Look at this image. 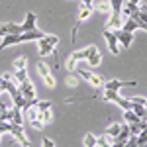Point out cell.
<instances>
[{
    "label": "cell",
    "instance_id": "6da1fadb",
    "mask_svg": "<svg viewBox=\"0 0 147 147\" xmlns=\"http://www.w3.org/2000/svg\"><path fill=\"white\" fill-rule=\"evenodd\" d=\"M37 41H39V43H37L39 55L45 57V55H49V53H55V47H57V43H59V37L53 35V34H49V35L45 34L41 39H37Z\"/></svg>",
    "mask_w": 147,
    "mask_h": 147
},
{
    "label": "cell",
    "instance_id": "7a4b0ae2",
    "mask_svg": "<svg viewBox=\"0 0 147 147\" xmlns=\"http://www.w3.org/2000/svg\"><path fill=\"white\" fill-rule=\"evenodd\" d=\"M104 100L114 102V104H118V106H120V108H124V110H131V108H134L131 100H127V98H122L118 92H114V90H104Z\"/></svg>",
    "mask_w": 147,
    "mask_h": 147
},
{
    "label": "cell",
    "instance_id": "3957f363",
    "mask_svg": "<svg viewBox=\"0 0 147 147\" xmlns=\"http://www.w3.org/2000/svg\"><path fill=\"white\" fill-rule=\"evenodd\" d=\"M86 57H88V47H84V49H79V51H73L67 59V69L73 73V71H77V63L79 61H86Z\"/></svg>",
    "mask_w": 147,
    "mask_h": 147
},
{
    "label": "cell",
    "instance_id": "277c9868",
    "mask_svg": "<svg viewBox=\"0 0 147 147\" xmlns=\"http://www.w3.org/2000/svg\"><path fill=\"white\" fill-rule=\"evenodd\" d=\"M0 92H8L10 98L18 92V86L14 84V77H12L10 73H4V75L0 77Z\"/></svg>",
    "mask_w": 147,
    "mask_h": 147
},
{
    "label": "cell",
    "instance_id": "5b68a950",
    "mask_svg": "<svg viewBox=\"0 0 147 147\" xmlns=\"http://www.w3.org/2000/svg\"><path fill=\"white\" fill-rule=\"evenodd\" d=\"M10 134L16 137V141H18L20 145H24V147L30 145V139H28V136H26L24 124H10Z\"/></svg>",
    "mask_w": 147,
    "mask_h": 147
},
{
    "label": "cell",
    "instance_id": "8992f818",
    "mask_svg": "<svg viewBox=\"0 0 147 147\" xmlns=\"http://www.w3.org/2000/svg\"><path fill=\"white\" fill-rule=\"evenodd\" d=\"M79 77H82V79L86 80L90 86H94V88H100L102 84H104V79H102L100 75H94V73L86 71V69H79Z\"/></svg>",
    "mask_w": 147,
    "mask_h": 147
},
{
    "label": "cell",
    "instance_id": "52a82bcc",
    "mask_svg": "<svg viewBox=\"0 0 147 147\" xmlns=\"http://www.w3.org/2000/svg\"><path fill=\"white\" fill-rule=\"evenodd\" d=\"M104 90H114L118 92L122 86H136V80H118V79H110V80H104Z\"/></svg>",
    "mask_w": 147,
    "mask_h": 147
},
{
    "label": "cell",
    "instance_id": "ba28073f",
    "mask_svg": "<svg viewBox=\"0 0 147 147\" xmlns=\"http://www.w3.org/2000/svg\"><path fill=\"white\" fill-rule=\"evenodd\" d=\"M102 34H104V39H106V43H108L110 53H112V55H118V53H120V43H118V37L114 34V30H104Z\"/></svg>",
    "mask_w": 147,
    "mask_h": 147
},
{
    "label": "cell",
    "instance_id": "9c48e42d",
    "mask_svg": "<svg viewBox=\"0 0 147 147\" xmlns=\"http://www.w3.org/2000/svg\"><path fill=\"white\" fill-rule=\"evenodd\" d=\"M86 63H88L90 67H96V65H100V63H102V55H100V51H98V47H96V45H88V57H86Z\"/></svg>",
    "mask_w": 147,
    "mask_h": 147
},
{
    "label": "cell",
    "instance_id": "30bf717a",
    "mask_svg": "<svg viewBox=\"0 0 147 147\" xmlns=\"http://www.w3.org/2000/svg\"><path fill=\"white\" fill-rule=\"evenodd\" d=\"M114 34L118 37V43L122 47H129L134 41V34L131 32H124V30H114Z\"/></svg>",
    "mask_w": 147,
    "mask_h": 147
},
{
    "label": "cell",
    "instance_id": "8fae6325",
    "mask_svg": "<svg viewBox=\"0 0 147 147\" xmlns=\"http://www.w3.org/2000/svg\"><path fill=\"white\" fill-rule=\"evenodd\" d=\"M18 90L24 94L26 100H35V86L30 82V80H26V82H22V84H18Z\"/></svg>",
    "mask_w": 147,
    "mask_h": 147
},
{
    "label": "cell",
    "instance_id": "7c38bea8",
    "mask_svg": "<svg viewBox=\"0 0 147 147\" xmlns=\"http://www.w3.org/2000/svg\"><path fill=\"white\" fill-rule=\"evenodd\" d=\"M122 26H124V16H114L112 14L104 26V30H122Z\"/></svg>",
    "mask_w": 147,
    "mask_h": 147
},
{
    "label": "cell",
    "instance_id": "4fadbf2b",
    "mask_svg": "<svg viewBox=\"0 0 147 147\" xmlns=\"http://www.w3.org/2000/svg\"><path fill=\"white\" fill-rule=\"evenodd\" d=\"M35 20H37V16H35L34 12H26V20H24V24H22V30L24 32L37 30V28H35Z\"/></svg>",
    "mask_w": 147,
    "mask_h": 147
},
{
    "label": "cell",
    "instance_id": "5bb4252c",
    "mask_svg": "<svg viewBox=\"0 0 147 147\" xmlns=\"http://www.w3.org/2000/svg\"><path fill=\"white\" fill-rule=\"evenodd\" d=\"M110 2L108 0H94L92 4V12H100V14H110Z\"/></svg>",
    "mask_w": 147,
    "mask_h": 147
},
{
    "label": "cell",
    "instance_id": "9a60e30c",
    "mask_svg": "<svg viewBox=\"0 0 147 147\" xmlns=\"http://www.w3.org/2000/svg\"><path fill=\"white\" fill-rule=\"evenodd\" d=\"M129 139V124H122V129H120V134L114 137V141H118V143H125Z\"/></svg>",
    "mask_w": 147,
    "mask_h": 147
},
{
    "label": "cell",
    "instance_id": "2e32d148",
    "mask_svg": "<svg viewBox=\"0 0 147 147\" xmlns=\"http://www.w3.org/2000/svg\"><path fill=\"white\" fill-rule=\"evenodd\" d=\"M10 122L12 124H24V118H22V110L20 108H10Z\"/></svg>",
    "mask_w": 147,
    "mask_h": 147
},
{
    "label": "cell",
    "instance_id": "e0dca14e",
    "mask_svg": "<svg viewBox=\"0 0 147 147\" xmlns=\"http://www.w3.org/2000/svg\"><path fill=\"white\" fill-rule=\"evenodd\" d=\"M137 28H139V24H137L134 18H125L124 26H122V30H124V32H131V34H134V30H137Z\"/></svg>",
    "mask_w": 147,
    "mask_h": 147
},
{
    "label": "cell",
    "instance_id": "ac0fdd59",
    "mask_svg": "<svg viewBox=\"0 0 147 147\" xmlns=\"http://www.w3.org/2000/svg\"><path fill=\"white\" fill-rule=\"evenodd\" d=\"M110 2V8H112L114 16H122V6H124V0H108Z\"/></svg>",
    "mask_w": 147,
    "mask_h": 147
},
{
    "label": "cell",
    "instance_id": "d6986e66",
    "mask_svg": "<svg viewBox=\"0 0 147 147\" xmlns=\"http://www.w3.org/2000/svg\"><path fill=\"white\" fill-rule=\"evenodd\" d=\"M114 143V139L108 134H104V136H100V137H96V147H110Z\"/></svg>",
    "mask_w": 147,
    "mask_h": 147
},
{
    "label": "cell",
    "instance_id": "ffe728a7",
    "mask_svg": "<svg viewBox=\"0 0 147 147\" xmlns=\"http://www.w3.org/2000/svg\"><path fill=\"white\" fill-rule=\"evenodd\" d=\"M124 120H125V124H137V122H141L134 110H124Z\"/></svg>",
    "mask_w": 147,
    "mask_h": 147
},
{
    "label": "cell",
    "instance_id": "44dd1931",
    "mask_svg": "<svg viewBox=\"0 0 147 147\" xmlns=\"http://www.w3.org/2000/svg\"><path fill=\"white\" fill-rule=\"evenodd\" d=\"M120 129H122V124H118V122H114V124H110L108 125V127H106V131H104V134H108V136L112 137H116L118 136V134H120Z\"/></svg>",
    "mask_w": 147,
    "mask_h": 147
},
{
    "label": "cell",
    "instance_id": "7402d4cb",
    "mask_svg": "<svg viewBox=\"0 0 147 147\" xmlns=\"http://www.w3.org/2000/svg\"><path fill=\"white\" fill-rule=\"evenodd\" d=\"M24 114H26V118L30 120V122H34V120H37L39 118V110L35 108V106H32V108H28V110H22Z\"/></svg>",
    "mask_w": 147,
    "mask_h": 147
},
{
    "label": "cell",
    "instance_id": "603a6c76",
    "mask_svg": "<svg viewBox=\"0 0 147 147\" xmlns=\"http://www.w3.org/2000/svg\"><path fill=\"white\" fill-rule=\"evenodd\" d=\"M14 69L16 71H22V69H28V59L26 57H18V59H14Z\"/></svg>",
    "mask_w": 147,
    "mask_h": 147
},
{
    "label": "cell",
    "instance_id": "cb8c5ba5",
    "mask_svg": "<svg viewBox=\"0 0 147 147\" xmlns=\"http://www.w3.org/2000/svg\"><path fill=\"white\" fill-rule=\"evenodd\" d=\"M39 118H41V122H43V124H51V122H53V112H51V108H49V110H43V112H39Z\"/></svg>",
    "mask_w": 147,
    "mask_h": 147
},
{
    "label": "cell",
    "instance_id": "d4e9b609",
    "mask_svg": "<svg viewBox=\"0 0 147 147\" xmlns=\"http://www.w3.org/2000/svg\"><path fill=\"white\" fill-rule=\"evenodd\" d=\"M131 110L137 114V118H139V120H145V118H147V106H137V104H134V108H131Z\"/></svg>",
    "mask_w": 147,
    "mask_h": 147
},
{
    "label": "cell",
    "instance_id": "484cf974",
    "mask_svg": "<svg viewBox=\"0 0 147 147\" xmlns=\"http://www.w3.org/2000/svg\"><path fill=\"white\" fill-rule=\"evenodd\" d=\"M28 79V69H22V71H16V82L18 84H22V82H26Z\"/></svg>",
    "mask_w": 147,
    "mask_h": 147
},
{
    "label": "cell",
    "instance_id": "4316f807",
    "mask_svg": "<svg viewBox=\"0 0 147 147\" xmlns=\"http://www.w3.org/2000/svg\"><path fill=\"white\" fill-rule=\"evenodd\" d=\"M35 67H37V73H39V77H41V79L49 75V67H47V65L43 63V61H39V63H37Z\"/></svg>",
    "mask_w": 147,
    "mask_h": 147
},
{
    "label": "cell",
    "instance_id": "83f0119b",
    "mask_svg": "<svg viewBox=\"0 0 147 147\" xmlns=\"http://www.w3.org/2000/svg\"><path fill=\"white\" fill-rule=\"evenodd\" d=\"M35 108H37L39 112L49 110V108H51V100H35Z\"/></svg>",
    "mask_w": 147,
    "mask_h": 147
},
{
    "label": "cell",
    "instance_id": "f1b7e54d",
    "mask_svg": "<svg viewBox=\"0 0 147 147\" xmlns=\"http://www.w3.org/2000/svg\"><path fill=\"white\" fill-rule=\"evenodd\" d=\"M84 147H96V136L94 134H86L84 136Z\"/></svg>",
    "mask_w": 147,
    "mask_h": 147
},
{
    "label": "cell",
    "instance_id": "f546056e",
    "mask_svg": "<svg viewBox=\"0 0 147 147\" xmlns=\"http://www.w3.org/2000/svg\"><path fill=\"white\" fill-rule=\"evenodd\" d=\"M137 145H147V129H141L139 134H137Z\"/></svg>",
    "mask_w": 147,
    "mask_h": 147
},
{
    "label": "cell",
    "instance_id": "4dcf8cb0",
    "mask_svg": "<svg viewBox=\"0 0 147 147\" xmlns=\"http://www.w3.org/2000/svg\"><path fill=\"white\" fill-rule=\"evenodd\" d=\"M10 124L12 122H6V120L0 118V136H2V134H10Z\"/></svg>",
    "mask_w": 147,
    "mask_h": 147
},
{
    "label": "cell",
    "instance_id": "1f68e13d",
    "mask_svg": "<svg viewBox=\"0 0 147 147\" xmlns=\"http://www.w3.org/2000/svg\"><path fill=\"white\" fill-rule=\"evenodd\" d=\"M43 82H45V86H47V88H55V79L51 77V73H49L47 77H43Z\"/></svg>",
    "mask_w": 147,
    "mask_h": 147
},
{
    "label": "cell",
    "instance_id": "d6a6232c",
    "mask_svg": "<svg viewBox=\"0 0 147 147\" xmlns=\"http://www.w3.org/2000/svg\"><path fill=\"white\" fill-rule=\"evenodd\" d=\"M131 100V104H137V106H145L147 100L143 98V96H134V98H129Z\"/></svg>",
    "mask_w": 147,
    "mask_h": 147
},
{
    "label": "cell",
    "instance_id": "836d02e7",
    "mask_svg": "<svg viewBox=\"0 0 147 147\" xmlns=\"http://www.w3.org/2000/svg\"><path fill=\"white\" fill-rule=\"evenodd\" d=\"M67 84L71 86V88H77V86H79V80L75 79L73 75H69V77H67Z\"/></svg>",
    "mask_w": 147,
    "mask_h": 147
},
{
    "label": "cell",
    "instance_id": "e575fe53",
    "mask_svg": "<svg viewBox=\"0 0 147 147\" xmlns=\"http://www.w3.org/2000/svg\"><path fill=\"white\" fill-rule=\"evenodd\" d=\"M30 124L34 125L35 129H43V127H45V124L41 122V118H37V120H34V122H30Z\"/></svg>",
    "mask_w": 147,
    "mask_h": 147
},
{
    "label": "cell",
    "instance_id": "d590c367",
    "mask_svg": "<svg viewBox=\"0 0 147 147\" xmlns=\"http://www.w3.org/2000/svg\"><path fill=\"white\" fill-rule=\"evenodd\" d=\"M41 147H55V141H53V139H43V143H41Z\"/></svg>",
    "mask_w": 147,
    "mask_h": 147
},
{
    "label": "cell",
    "instance_id": "8d00e7d4",
    "mask_svg": "<svg viewBox=\"0 0 147 147\" xmlns=\"http://www.w3.org/2000/svg\"><path fill=\"white\" fill-rule=\"evenodd\" d=\"M4 35H6V26L0 24V37H4Z\"/></svg>",
    "mask_w": 147,
    "mask_h": 147
},
{
    "label": "cell",
    "instance_id": "74e56055",
    "mask_svg": "<svg viewBox=\"0 0 147 147\" xmlns=\"http://www.w3.org/2000/svg\"><path fill=\"white\" fill-rule=\"evenodd\" d=\"M139 10H141V12H145V14H147V4H141V6H139Z\"/></svg>",
    "mask_w": 147,
    "mask_h": 147
},
{
    "label": "cell",
    "instance_id": "f35d334b",
    "mask_svg": "<svg viewBox=\"0 0 147 147\" xmlns=\"http://www.w3.org/2000/svg\"><path fill=\"white\" fill-rule=\"evenodd\" d=\"M82 4H86V6H92V0H82Z\"/></svg>",
    "mask_w": 147,
    "mask_h": 147
},
{
    "label": "cell",
    "instance_id": "ab89813d",
    "mask_svg": "<svg viewBox=\"0 0 147 147\" xmlns=\"http://www.w3.org/2000/svg\"><path fill=\"white\" fill-rule=\"evenodd\" d=\"M127 2H129V4H139L141 0H127Z\"/></svg>",
    "mask_w": 147,
    "mask_h": 147
},
{
    "label": "cell",
    "instance_id": "60d3db41",
    "mask_svg": "<svg viewBox=\"0 0 147 147\" xmlns=\"http://www.w3.org/2000/svg\"><path fill=\"white\" fill-rule=\"evenodd\" d=\"M141 147H147V145H141Z\"/></svg>",
    "mask_w": 147,
    "mask_h": 147
},
{
    "label": "cell",
    "instance_id": "b9f144b4",
    "mask_svg": "<svg viewBox=\"0 0 147 147\" xmlns=\"http://www.w3.org/2000/svg\"><path fill=\"white\" fill-rule=\"evenodd\" d=\"M0 94H2V92H0Z\"/></svg>",
    "mask_w": 147,
    "mask_h": 147
}]
</instances>
